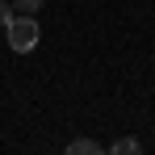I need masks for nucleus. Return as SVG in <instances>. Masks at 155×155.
I'll return each mask as SVG.
<instances>
[{
  "mask_svg": "<svg viewBox=\"0 0 155 155\" xmlns=\"http://www.w3.org/2000/svg\"><path fill=\"white\" fill-rule=\"evenodd\" d=\"M4 34H8V46L17 54H29L34 46H38V34H42V25L34 21V13H13V21L4 25Z\"/></svg>",
  "mask_w": 155,
  "mask_h": 155,
  "instance_id": "f257e3e1",
  "label": "nucleus"
},
{
  "mask_svg": "<svg viewBox=\"0 0 155 155\" xmlns=\"http://www.w3.org/2000/svg\"><path fill=\"white\" fill-rule=\"evenodd\" d=\"M105 147L101 143H92V138H71L67 143V155H101Z\"/></svg>",
  "mask_w": 155,
  "mask_h": 155,
  "instance_id": "f03ea898",
  "label": "nucleus"
},
{
  "mask_svg": "<svg viewBox=\"0 0 155 155\" xmlns=\"http://www.w3.org/2000/svg\"><path fill=\"white\" fill-rule=\"evenodd\" d=\"M109 151H113V155H134V151H143V143H138V138H117Z\"/></svg>",
  "mask_w": 155,
  "mask_h": 155,
  "instance_id": "7ed1b4c3",
  "label": "nucleus"
},
{
  "mask_svg": "<svg viewBox=\"0 0 155 155\" xmlns=\"http://www.w3.org/2000/svg\"><path fill=\"white\" fill-rule=\"evenodd\" d=\"M42 0H13V13H38Z\"/></svg>",
  "mask_w": 155,
  "mask_h": 155,
  "instance_id": "20e7f679",
  "label": "nucleus"
},
{
  "mask_svg": "<svg viewBox=\"0 0 155 155\" xmlns=\"http://www.w3.org/2000/svg\"><path fill=\"white\" fill-rule=\"evenodd\" d=\"M13 21V0H0V25Z\"/></svg>",
  "mask_w": 155,
  "mask_h": 155,
  "instance_id": "39448f33",
  "label": "nucleus"
}]
</instances>
